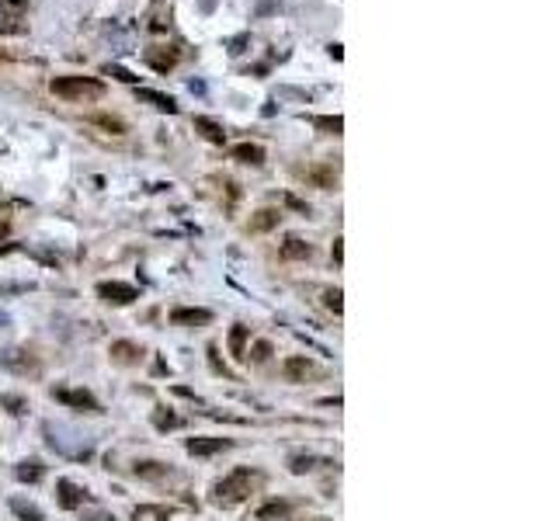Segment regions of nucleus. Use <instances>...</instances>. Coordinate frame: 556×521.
Returning a JSON list of instances; mask_svg holds the SVG:
<instances>
[{
  "instance_id": "obj_18",
  "label": "nucleus",
  "mask_w": 556,
  "mask_h": 521,
  "mask_svg": "<svg viewBox=\"0 0 556 521\" xmlns=\"http://www.w3.org/2000/svg\"><path fill=\"white\" fill-rule=\"evenodd\" d=\"M139 98H143V101H153L160 112H177L174 98H167V94H157V91H139Z\"/></svg>"
},
{
  "instance_id": "obj_4",
  "label": "nucleus",
  "mask_w": 556,
  "mask_h": 521,
  "mask_svg": "<svg viewBox=\"0 0 556 521\" xmlns=\"http://www.w3.org/2000/svg\"><path fill=\"white\" fill-rule=\"evenodd\" d=\"M53 400H60V403H67V407H73V410H87V414H98L101 407H98V400L87 393V389H67V386H56L53 389Z\"/></svg>"
},
{
  "instance_id": "obj_7",
  "label": "nucleus",
  "mask_w": 556,
  "mask_h": 521,
  "mask_svg": "<svg viewBox=\"0 0 556 521\" xmlns=\"http://www.w3.org/2000/svg\"><path fill=\"white\" fill-rule=\"evenodd\" d=\"M282 372H286V379H289V382H306V376H313V372H317V365H313L310 358L296 355V358H289V362H286V369H282Z\"/></svg>"
},
{
  "instance_id": "obj_11",
  "label": "nucleus",
  "mask_w": 556,
  "mask_h": 521,
  "mask_svg": "<svg viewBox=\"0 0 556 521\" xmlns=\"http://www.w3.org/2000/svg\"><path fill=\"white\" fill-rule=\"evenodd\" d=\"M233 160H240V164H264V150L257 146V143H240V146H233Z\"/></svg>"
},
{
  "instance_id": "obj_19",
  "label": "nucleus",
  "mask_w": 556,
  "mask_h": 521,
  "mask_svg": "<svg viewBox=\"0 0 556 521\" xmlns=\"http://www.w3.org/2000/svg\"><path fill=\"white\" fill-rule=\"evenodd\" d=\"M11 507H15V514H18V518H25V521H42V511H39L35 504H25V500H18V497H15V500H11Z\"/></svg>"
},
{
  "instance_id": "obj_10",
  "label": "nucleus",
  "mask_w": 556,
  "mask_h": 521,
  "mask_svg": "<svg viewBox=\"0 0 556 521\" xmlns=\"http://www.w3.org/2000/svg\"><path fill=\"white\" fill-rule=\"evenodd\" d=\"M278 222H282V212H278V209H261V212H254V219H250V233H268V229H275Z\"/></svg>"
},
{
  "instance_id": "obj_26",
  "label": "nucleus",
  "mask_w": 556,
  "mask_h": 521,
  "mask_svg": "<svg viewBox=\"0 0 556 521\" xmlns=\"http://www.w3.org/2000/svg\"><path fill=\"white\" fill-rule=\"evenodd\" d=\"M317 125H320V129H334V132H338V129H341V118H317Z\"/></svg>"
},
{
  "instance_id": "obj_9",
  "label": "nucleus",
  "mask_w": 556,
  "mask_h": 521,
  "mask_svg": "<svg viewBox=\"0 0 556 521\" xmlns=\"http://www.w3.org/2000/svg\"><path fill=\"white\" fill-rule=\"evenodd\" d=\"M143 358V348L139 344H132V341H115L112 344V362H119V365H136Z\"/></svg>"
},
{
  "instance_id": "obj_22",
  "label": "nucleus",
  "mask_w": 556,
  "mask_h": 521,
  "mask_svg": "<svg viewBox=\"0 0 556 521\" xmlns=\"http://www.w3.org/2000/svg\"><path fill=\"white\" fill-rule=\"evenodd\" d=\"M153 424H157V427H160V431H164V427H177V424H181V421H177V417H174V414H153Z\"/></svg>"
},
{
  "instance_id": "obj_24",
  "label": "nucleus",
  "mask_w": 556,
  "mask_h": 521,
  "mask_svg": "<svg viewBox=\"0 0 556 521\" xmlns=\"http://www.w3.org/2000/svg\"><path fill=\"white\" fill-rule=\"evenodd\" d=\"M324 299H327V310H334V313H341V289H331V292H327Z\"/></svg>"
},
{
  "instance_id": "obj_23",
  "label": "nucleus",
  "mask_w": 556,
  "mask_h": 521,
  "mask_svg": "<svg viewBox=\"0 0 556 521\" xmlns=\"http://www.w3.org/2000/svg\"><path fill=\"white\" fill-rule=\"evenodd\" d=\"M0 403L11 407V414H25V400L21 396H0Z\"/></svg>"
},
{
  "instance_id": "obj_21",
  "label": "nucleus",
  "mask_w": 556,
  "mask_h": 521,
  "mask_svg": "<svg viewBox=\"0 0 556 521\" xmlns=\"http://www.w3.org/2000/svg\"><path fill=\"white\" fill-rule=\"evenodd\" d=\"M268 355H271V344H268V341H257V344H254V351H250V358H254V362H268Z\"/></svg>"
},
{
  "instance_id": "obj_17",
  "label": "nucleus",
  "mask_w": 556,
  "mask_h": 521,
  "mask_svg": "<svg viewBox=\"0 0 556 521\" xmlns=\"http://www.w3.org/2000/svg\"><path fill=\"white\" fill-rule=\"evenodd\" d=\"M15 473H18V479H21V483H39L46 469H42V462H35V459H32V462H21Z\"/></svg>"
},
{
  "instance_id": "obj_25",
  "label": "nucleus",
  "mask_w": 556,
  "mask_h": 521,
  "mask_svg": "<svg viewBox=\"0 0 556 521\" xmlns=\"http://www.w3.org/2000/svg\"><path fill=\"white\" fill-rule=\"evenodd\" d=\"M310 462H313L310 455H296V459H293V473H306V469H313Z\"/></svg>"
},
{
  "instance_id": "obj_6",
  "label": "nucleus",
  "mask_w": 556,
  "mask_h": 521,
  "mask_svg": "<svg viewBox=\"0 0 556 521\" xmlns=\"http://www.w3.org/2000/svg\"><path fill=\"white\" fill-rule=\"evenodd\" d=\"M171 324H174V327H205V324H212V313H209V310L177 306V310L171 313Z\"/></svg>"
},
{
  "instance_id": "obj_14",
  "label": "nucleus",
  "mask_w": 556,
  "mask_h": 521,
  "mask_svg": "<svg viewBox=\"0 0 556 521\" xmlns=\"http://www.w3.org/2000/svg\"><path fill=\"white\" fill-rule=\"evenodd\" d=\"M293 511V504L289 500H268L261 511H257V521H275V518H286Z\"/></svg>"
},
{
  "instance_id": "obj_5",
  "label": "nucleus",
  "mask_w": 556,
  "mask_h": 521,
  "mask_svg": "<svg viewBox=\"0 0 556 521\" xmlns=\"http://www.w3.org/2000/svg\"><path fill=\"white\" fill-rule=\"evenodd\" d=\"M56 500H60V507L73 511V507L87 504V490L77 486V483H70V479H60V483H56Z\"/></svg>"
},
{
  "instance_id": "obj_27",
  "label": "nucleus",
  "mask_w": 556,
  "mask_h": 521,
  "mask_svg": "<svg viewBox=\"0 0 556 521\" xmlns=\"http://www.w3.org/2000/svg\"><path fill=\"white\" fill-rule=\"evenodd\" d=\"M94 521H115V518H108V514H94Z\"/></svg>"
},
{
  "instance_id": "obj_2",
  "label": "nucleus",
  "mask_w": 556,
  "mask_h": 521,
  "mask_svg": "<svg viewBox=\"0 0 556 521\" xmlns=\"http://www.w3.org/2000/svg\"><path fill=\"white\" fill-rule=\"evenodd\" d=\"M254 479H257V473L247 469V466H240V469H233L229 476H223V479L212 486V500L223 504V507H233V504H240V500L250 493Z\"/></svg>"
},
{
  "instance_id": "obj_20",
  "label": "nucleus",
  "mask_w": 556,
  "mask_h": 521,
  "mask_svg": "<svg viewBox=\"0 0 556 521\" xmlns=\"http://www.w3.org/2000/svg\"><path fill=\"white\" fill-rule=\"evenodd\" d=\"M132 518L136 521H167V511L164 507H136Z\"/></svg>"
},
{
  "instance_id": "obj_13",
  "label": "nucleus",
  "mask_w": 556,
  "mask_h": 521,
  "mask_svg": "<svg viewBox=\"0 0 556 521\" xmlns=\"http://www.w3.org/2000/svg\"><path fill=\"white\" fill-rule=\"evenodd\" d=\"M247 337H250V327H233L229 330V355L233 358H247Z\"/></svg>"
},
{
  "instance_id": "obj_3",
  "label": "nucleus",
  "mask_w": 556,
  "mask_h": 521,
  "mask_svg": "<svg viewBox=\"0 0 556 521\" xmlns=\"http://www.w3.org/2000/svg\"><path fill=\"white\" fill-rule=\"evenodd\" d=\"M98 296H101L105 303H112V306H129V303L139 299V289L129 285V282H101V285H98Z\"/></svg>"
},
{
  "instance_id": "obj_12",
  "label": "nucleus",
  "mask_w": 556,
  "mask_h": 521,
  "mask_svg": "<svg viewBox=\"0 0 556 521\" xmlns=\"http://www.w3.org/2000/svg\"><path fill=\"white\" fill-rule=\"evenodd\" d=\"M282 257H286V260H306V257H313V247L303 243V240H296V236H289V240L282 243Z\"/></svg>"
},
{
  "instance_id": "obj_8",
  "label": "nucleus",
  "mask_w": 556,
  "mask_h": 521,
  "mask_svg": "<svg viewBox=\"0 0 556 521\" xmlns=\"http://www.w3.org/2000/svg\"><path fill=\"white\" fill-rule=\"evenodd\" d=\"M233 441L229 438H191L188 441V452L191 455H216V452H226Z\"/></svg>"
},
{
  "instance_id": "obj_16",
  "label": "nucleus",
  "mask_w": 556,
  "mask_h": 521,
  "mask_svg": "<svg viewBox=\"0 0 556 521\" xmlns=\"http://www.w3.org/2000/svg\"><path fill=\"white\" fill-rule=\"evenodd\" d=\"M167 473H171V466H164V462H136V476L139 479H160Z\"/></svg>"
},
{
  "instance_id": "obj_15",
  "label": "nucleus",
  "mask_w": 556,
  "mask_h": 521,
  "mask_svg": "<svg viewBox=\"0 0 556 521\" xmlns=\"http://www.w3.org/2000/svg\"><path fill=\"white\" fill-rule=\"evenodd\" d=\"M195 129H198V132H202L209 143H223V139H226L223 125H216L212 118H202V115H198V118H195Z\"/></svg>"
},
{
  "instance_id": "obj_1",
  "label": "nucleus",
  "mask_w": 556,
  "mask_h": 521,
  "mask_svg": "<svg viewBox=\"0 0 556 521\" xmlns=\"http://www.w3.org/2000/svg\"><path fill=\"white\" fill-rule=\"evenodd\" d=\"M49 87H53L56 98L73 101V105H87V101H98L105 94V84L98 77H56Z\"/></svg>"
},
{
  "instance_id": "obj_28",
  "label": "nucleus",
  "mask_w": 556,
  "mask_h": 521,
  "mask_svg": "<svg viewBox=\"0 0 556 521\" xmlns=\"http://www.w3.org/2000/svg\"><path fill=\"white\" fill-rule=\"evenodd\" d=\"M317 521H324V518H317Z\"/></svg>"
}]
</instances>
